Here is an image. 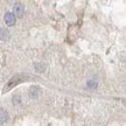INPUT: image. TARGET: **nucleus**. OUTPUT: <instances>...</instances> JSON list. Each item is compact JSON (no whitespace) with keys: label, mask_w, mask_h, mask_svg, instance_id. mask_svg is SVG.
I'll list each match as a JSON object with an SVG mask.
<instances>
[{"label":"nucleus","mask_w":126,"mask_h":126,"mask_svg":"<svg viewBox=\"0 0 126 126\" xmlns=\"http://www.w3.org/2000/svg\"><path fill=\"white\" fill-rule=\"evenodd\" d=\"M37 96H39V86L33 85L31 88V90H29V97L32 99H36Z\"/></svg>","instance_id":"nucleus-6"},{"label":"nucleus","mask_w":126,"mask_h":126,"mask_svg":"<svg viewBox=\"0 0 126 126\" xmlns=\"http://www.w3.org/2000/svg\"><path fill=\"white\" fill-rule=\"evenodd\" d=\"M8 119V112L5 109H0V125H2Z\"/></svg>","instance_id":"nucleus-4"},{"label":"nucleus","mask_w":126,"mask_h":126,"mask_svg":"<svg viewBox=\"0 0 126 126\" xmlns=\"http://www.w3.org/2000/svg\"><path fill=\"white\" fill-rule=\"evenodd\" d=\"M15 21H16V18L14 16V14L12 12H7L5 14V22L8 26H14L15 25Z\"/></svg>","instance_id":"nucleus-3"},{"label":"nucleus","mask_w":126,"mask_h":126,"mask_svg":"<svg viewBox=\"0 0 126 126\" xmlns=\"http://www.w3.org/2000/svg\"><path fill=\"white\" fill-rule=\"evenodd\" d=\"M35 69H37V70H39V72H43V69H45V68H43V65H42V64H36Z\"/></svg>","instance_id":"nucleus-7"},{"label":"nucleus","mask_w":126,"mask_h":126,"mask_svg":"<svg viewBox=\"0 0 126 126\" xmlns=\"http://www.w3.org/2000/svg\"><path fill=\"white\" fill-rule=\"evenodd\" d=\"M29 75H27V74H16V75H14L11 79L8 81V83L6 84V85L4 86V89H2V92H7L8 90H11L12 88H14V86L16 85V84H20V83H22L23 81H26L27 78H29Z\"/></svg>","instance_id":"nucleus-1"},{"label":"nucleus","mask_w":126,"mask_h":126,"mask_svg":"<svg viewBox=\"0 0 126 126\" xmlns=\"http://www.w3.org/2000/svg\"><path fill=\"white\" fill-rule=\"evenodd\" d=\"M0 39L2 41H8L9 40V32L6 28H0Z\"/></svg>","instance_id":"nucleus-5"},{"label":"nucleus","mask_w":126,"mask_h":126,"mask_svg":"<svg viewBox=\"0 0 126 126\" xmlns=\"http://www.w3.org/2000/svg\"><path fill=\"white\" fill-rule=\"evenodd\" d=\"M23 12H25V6H23L21 2H16L15 4V6H14V12H13V14H14V16L16 18H21L23 15Z\"/></svg>","instance_id":"nucleus-2"}]
</instances>
